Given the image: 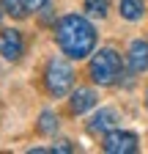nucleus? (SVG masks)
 I'll return each instance as SVG.
<instances>
[{
  "label": "nucleus",
  "mask_w": 148,
  "mask_h": 154,
  "mask_svg": "<svg viewBox=\"0 0 148 154\" xmlns=\"http://www.w3.org/2000/svg\"><path fill=\"white\" fill-rule=\"evenodd\" d=\"M126 63L135 74L145 72L148 69V42H132V47L126 52Z\"/></svg>",
  "instance_id": "7"
},
{
  "label": "nucleus",
  "mask_w": 148,
  "mask_h": 154,
  "mask_svg": "<svg viewBox=\"0 0 148 154\" xmlns=\"http://www.w3.org/2000/svg\"><path fill=\"white\" fill-rule=\"evenodd\" d=\"M115 124H118V113L110 110V107H104V110H99L93 119L88 121V132L104 135V132H110V129H115Z\"/></svg>",
  "instance_id": "8"
},
{
  "label": "nucleus",
  "mask_w": 148,
  "mask_h": 154,
  "mask_svg": "<svg viewBox=\"0 0 148 154\" xmlns=\"http://www.w3.org/2000/svg\"><path fill=\"white\" fill-rule=\"evenodd\" d=\"M44 83H47V91L52 96H66L74 85V69L69 61L63 58H52L47 63V72H44Z\"/></svg>",
  "instance_id": "3"
},
{
  "label": "nucleus",
  "mask_w": 148,
  "mask_h": 154,
  "mask_svg": "<svg viewBox=\"0 0 148 154\" xmlns=\"http://www.w3.org/2000/svg\"><path fill=\"white\" fill-rule=\"evenodd\" d=\"M82 6H85V14H88V17L102 19V17H107L110 0H82Z\"/></svg>",
  "instance_id": "10"
},
{
  "label": "nucleus",
  "mask_w": 148,
  "mask_h": 154,
  "mask_svg": "<svg viewBox=\"0 0 148 154\" xmlns=\"http://www.w3.org/2000/svg\"><path fill=\"white\" fill-rule=\"evenodd\" d=\"M55 129H58V116H55L52 110H44L39 116V132L41 135H52Z\"/></svg>",
  "instance_id": "12"
},
{
  "label": "nucleus",
  "mask_w": 148,
  "mask_h": 154,
  "mask_svg": "<svg viewBox=\"0 0 148 154\" xmlns=\"http://www.w3.org/2000/svg\"><path fill=\"white\" fill-rule=\"evenodd\" d=\"M25 6H28V11H39L47 6V0H25Z\"/></svg>",
  "instance_id": "13"
},
{
  "label": "nucleus",
  "mask_w": 148,
  "mask_h": 154,
  "mask_svg": "<svg viewBox=\"0 0 148 154\" xmlns=\"http://www.w3.org/2000/svg\"><path fill=\"white\" fill-rule=\"evenodd\" d=\"M3 3V11L6 14H11L14 19H25L30 11H28V6H25V0H0Z\"/></svg>",
  "instance_id": "11"
},
{
  "label": "nucleus",
  "mask_w": 148,
  "mask_h": 154,
  "mask_svg": "<svg viewBox=\"0 0 148 154\" xmlns=\"http://www.w3.org/2000/svg\"><path fill=\"white\" fill-rule=\"evenodd\" d=\"M145 105H148V99H145Z\"/></svg>",
  "instance_id": "16"
},
{
  "label": "nucleus",
  "mask_w": 148,
  "mask_h": 154,
  "mask_svg": "<svg viewBox=\"0 0 148 154\" xmlns=\"http://www.w3.org/2000/svg\"><path fill=\"white\" fill-rule=\"evenodd\" d=\"M102 149L107 154H135L137 151V135L123 129H110L102 138Z\"/></svg>",
  "instance_id": "4"
},
{
  "label": "nucleus",
  "mask_w": 148,
  "mask_h": 154,
  "mask_svg": "<svg viewBox=\"0 0 148 154\" xmlns=\"http://www.w3.org/2000/svg\"><path fill=\"white\" fill-rule=\"evenodd\" d=\"M93 105H96V91H93V88H77V91L71 94V99H69V110H71L74 116L88 113Z\"/></svg>",
  "instance_id": "6"
},
{
  "label": "nucleus",
  "mask_w": 148,
  "mask_h": 154,
  "mask_svg": "<svg viewBox=\"0 0 148 154\" xmlns=\"http://www.w3.org/2000/svg\"><path fill=\"white\" fill-rule=\"evenodd\" d=\"M55 42L63 50V55L74 58V61H82L93 52L96 47V28L88 22L80 14H69L63 17L58 28H55Z\"/></svg>",
  "instance_id": "1"
},
{
  "label": "nucleus",
  "mask_w": 148,
  "mask_h": 154,
  "mask_svg": "<svg viewBox=\"0 0 148 154\" xmlns=\"http://www.w3.org/2000/svg\"><path fill=\"white\" fill-rule=\"evenodd\" d=\"M0 14H3V3H0Z\"/></svg>",
  "instance_id": "15"
},
{
  "label": "nucleus",
  "mask_w": 148,
  "mask_h": 154,
  "mask_svg": "<svg viewBox=\"0 0 148 154\" xmlns=\"http://www.w3.org/2000/svg\"><path fill=\"white\" fill-rule=\"evenodd\" d=\"M55 151H71V146H69V140H61L58 146H55Z\"/></svg>",
  "instance_id": "14"
},
{
  "label": "nucleus",
  "mask_w": 148,
  "mask_h": 154,
  "mask_svg": "<svg viewBox=\"0 0 148 154\" xmlns=\"http://www.w3.org/2000/svg\"><path fill=\"white\" fill-rule=\"evenodd\" d=\"M143 11H145L143 0H121V17L129 19V22H137L143 17Z\"/></svg>",
  "instance_id": "9"
},
{
  "label": "nucleus",
  "mask_w": 148,
  "mask_h": 154,
  "mask_svg": "<svg viewBox=\"0 0 148 154\" xmlns=\"http://www.w3.org/2000/svg\"><path fill=\"white\" fill-rule=\"evenodd\" d=\"M22 50H25V42H22V33L19 30H3V38H0V55L8 58V61H19L22 58Z\"/></svg>",
  "instance_id": "5"
},
{
  "label": "nucleus",
  "mask_w": 148,
  "mask_h": 154,
  "mask_svg": "<svg viewBox=\"0 0 148 154\" xmlns=\"http://www.w3.org/2000/svg\"><path fill=\"white\" fill-rule=\"evenodd\" d=\"M121 69H123V61H121L118 50H113V47H104V50H99L93 58H90V77H93L96 85L118 83Z\"/></svg>",
  "instance_id": "2"
}]
</instances>
